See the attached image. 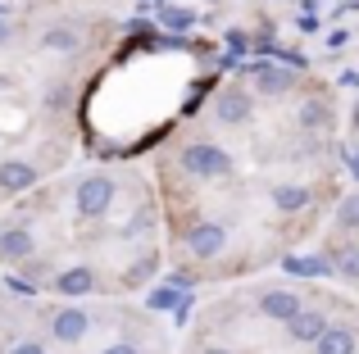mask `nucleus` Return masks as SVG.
I'll list each match as a JSON object with an SVG mask.
<instances>
[{
    "instance_id": "nucleus-1",
    "label": "nucleus",
    "mask_w": 359,
    "mask_h": 354,
    "mask_svg": "<svg viewBox=\"0 0 359 354\" xmlns=\"http://www.w3.org/2000/svg\"><path fill=\"white\" fill-rule=\"evenodd\" d=\"M182 169L191 177H223L232 173V155L223 150V146H210V141H196L182 150Z\"/></svg>"
},
{
    "instance_id": "nucleus-2",
    "label": "nucleus",
    "mask_w": 359,
    "mask_h": 354,
    "mask_svg": "<svg viewBox=\"0 0 359 354\" xmlns=\"http://www.w3.org/2000/svg\"><path fill=\"white\" fill-rule=\"evenodd\" d=\"M73 200H78L82 218H100V213H109V204H114V182H109V177H87Z\"/></svg>"
},
{
    "instance_id": "nucleus-3",
    "label": "nucleus",
    "mask_w": 359,
    "mask_h": 354,
    "mask_svg": "<svg viewBox=\"0 0 359 354\" xmlns=\"http://www.w3.org/2000/svg\"><path fill=\"white\" fill-rule=\"evenodd\" d=\"M187 246H191L196 259H214L228 246V227H223V222H196V227L187 232Z\"/></svg>"
},
{
    "instance_id": "nucleus-4",
    "label": "nucleus",
    "mask_w": 359,
    "mask_h": 354,
    "mask_svg": "<svg viewBox=\"0 0 359 354\" xmlns=\"http://www.w3.org/2000/svg\"><path fill=\"white\" fill-rule=\"evenodd\" d=\"M323 332H327V318H323L318 309H300L296 318L287 323V337H291V341H300V346H314Z\"/></svg>"
},
{
    "instance_id": "nucleus-5",
    "label": "nucleus",
    "mask_w": 359,
    "mask_h": 354,
    "mask_svg": "<svg viewBox=\"0 0 359 354\" xmlns=\"http://www.w3.org/2000/svg\"><path fill=\"white\" fill-rule=\"evenodd\" d=\"M300 309H305V300H300L296 291H269L259 300V313H264V318H278V323H291Z\"/></svg>"
},
{
    "instance_id": "nucleus-6",
    "label": "nucleus",
    "mask_w": 359,
    "mask_h": 354,
    "mask_svg": "<svg viewBox=\"0 0 359 354\" xmlns=\"http://www.w3.org/2000/svg\"><path fill=\"white\" fill-rule=\"evenodd\" d=\"M214 118H223V123H245L250 118V96L245 91H223L219 100H214Z\"/></svg>"
},
{
    "instance_id": "nucleus-7",
    "label": "nucleus",
    "mask_w": 359,
    "mask_h": 354,
    "mask_svg": "<svg viewBox=\"0 0 359 354\" xmlns=\"http://www.w3.org/2000/svg\"><path fill=\"white\" fill-rule=\"evenodd\" d=\"M36 182V169L23 160H5L0 164V191H27Z\"/></svg>"
},
{
    "instance_id": "nucleus-8",
    "label": "nucleus",
    "mask_w": 359,
    "mask_h": 354,
    "mask_svg": "<svg viewBox=\"0 0 359 354\" xmlns=\"http://www.w3.org/2000/svg\"><path fill=\"white\" fill-rule=\"evenodd\" d=\"M32 255V227H9V232H0V259H27Z\"/></svg>"
},
{
    "instance_id": "nucleus-9",
    "label": "nucleus",
    "mask_w": 359,
    "mask_h": 354,
    "mask_svg": "<svg viewBox=\"0 0 359 354\" xmlns=\"http://www.w3.org/2000/svg\"><path fill=\"white\" fill-rule=\"evenodd\" d=\"M87 327H91V323H87L82 309H60V313H55V337H60L64 346H69V341H82Z\"/></svg>"
},
{
    "instance_id": "nucleus-10",
    "label": "nucleus",
    "mask_w": 359,
    "mask_h": 354,
    "mask_svg": "<svg viewBox=\"0 0 359 354\" xmlns=\"http://www.w3.org/2000/svg\"><path fill=\"white\" fill-rule=\"evenodd\" d=\"M314 354H355V332L351 327H327L314 341Z\"/></svg>"
},
{
    "instance_id": "nucleus-11",
    "label": "nucleus",
    "mask_w": 359,
    "mask_h": 354,
    "mask_svg": "<svg viewBox=\"0 0 359 354\" xmlns=\"http://www.w3.org/2000/svg\"><path fill=\"white\" fill-rule=\"evenodd\" d=\"M282 268H287L291 277H327L332 273V264H327V259H314V255H287Z\"/></svg>"
},
{
    "instance_id": "nucleus-12",
    "label": "nucleus",
    "mask_w": 359,
    "mask_h": 354,
    "mask_svg": "<svg viewBox=\"0 0 359 354\" xmlns=\"http://www.w3.org/2000/svg\"><path fill=\"white\" fill-rule=\"evenodd\" d=\"M55 286H60V295H87L91 286H96V273L78 264V268H69V273H60V282H55Z\"/></svg>"
},
{
    "instance_id": "nucleus-13",
    "label": "nucleus",
    "mask_w": 359,
    "mask_h": 354,
    "mask_svg": "<svg viewBox=\"0 0 359 354\" xmlns=\"http://www.w3.org/2000/svg\"><path fill=\"white\" fill-rule=\"evenodd\" d=\"M41 45H46V50H55V55H73L82 45V36L73 32V27H50V32L41 36Z\"/></svg>"
},
{
    "instance_id": "nucleus-14",
    "label": "nucleus",
    "mask_w": 359,
    "mask_h": 354,
    "mask_svg": "<svg viewBox=\"0 0 359 354\" xmlns=\"http://www.w3.org/2000/svg\"><path fill=\"white\" fill-rule=\"evenodd\" d=\"M250 73L259 78V91H269V96H278V91H287L291 82H296L291 73H282V69H269V64H255Z\"/></svg>"
},
{
    "instance_id": "nucleus-15",
    "label": "nucleus",
    "mask_w": 359,
    "mask_h": 354,
    "mask_svg": "<svg viewBox=\"0 0 359 354\" xmlns=\"http://www.w3.org/2000/svg\"><path fill=\"white\" fill-rule=\"evenodd\" d=\"M273 204H278V209H305L309 204V191L305 186H278V191H273Z\"/></svg>"
},
{
    "instance_id": "nucleus-16",
    "label": "nucleus",
    "mask_w": 359,
    "mask_h": 354,
    "mask_svg": "<svg viewBox=\"0 0 359 354\" xmlns=\"http://www.w3.org/2000/svg\"><path fill=\"white\" fill-rule=\"evenodd\" d=\"M159 23H164V27H177V32H187V27L196 23V14H191V9H182V5H164V9H159Z\"/></svg>"
},
{
    "instance_id": "nucleus-17",
    "label": "nucleus",
    "mask_w": 359,
    "mask_h": 354,
    "mask_svg": "<svg viewBox=\"0 0 359 354\" xmlns=\"http://www.w3.org/2000/svg\"><path fill=\"white\" fill-rule=\"evenodd\" d=\"M337 273H341V277H359V246H341V250H337Z\"/></svg>"
},
{
    "instance_id": "nucleus-18",
    "label": "nucleus",
    "mask_w": 359,
    "mask_h": 354,
    "mask_svg": "<svg viewBox=\"0 0 359 354\" xmlns=\"http://www.w3.org/2000/svg\"><path fill=\"white\" fill-rule=\"evenodd\" d=\"M150 309H159V313H164V309H187V300H182V295H177L173 291V286H164V291H155V295H150Z\"/></svg>"
},
{
    "instance_id": "nucleus-19",
    "label": "nucleus",
    "mask_w": 359,
    "mask_h": 354,
    "mask_svg": "<svg viewBox=\"0 0 359 354\" xmlns=\"http://www.w3.org/2000/svg\"><path fill=\"white\" fill-rule=\"evenodd\" d=\"M300 123H305L309 132H314V127H323V123H327V105H318V100H309V105L300 109Z\"/></svg>"
},
{
    "instance_id": "nucleus-20",
    "label": "nucleus",
    "mask_w": 359,
    "mask_h": 354,
    "mask_svg": "<svg viewBox=\"0 0 359 354\" xmlns=\"http://www.w3.org/2000/svg\"><path fill=\"white\" fill-rule=\"evenodd\" d=\"M337 222H341V227H359V191L351 195V200H341V209H337Z\"/></svg>"
},
{
    "instance_id": "nucleus-21",
    "label": "nucleus",
    "mask_w": 359,
    "mask_h": 354,
    "mask_svg": "<svg viewBox=\"0 0 359 354\" xmlns=\"http://www.w3.org/2000/svg\"><path fill=\"white\" fill-rule=\"evenodd\" d=\"M9 354H46L41 346H36V341H18V346L14 350H9Z\"/></svg>"
},
{
    "instance_id": "nucleus-22",
    "label": "nucleus",
    "mask_w": 359,
    "mask_h": 354,
    "mask_svg": "<svg viewBox=\"0 0 359 354\" xmlns=\"http://www.w3.org/2000/svg\"><path fill=\"white\" fill-rule=\"evenodd\" d=\"M100 354H141L137 346H109V350H100Z\"/></svg>"
},
{
    "instance_id": "nucleus-23",
    "label": "nucleus",
    "mask_w": 359,
    "mask_h": 354,
    "mask_svg": "<svg viewBox=\"0 0 359 354\" xmlns=\"http://www.w3.org/2000/svg\"><path fill=\"white\" fill-rule=\"evenodd\" d=\"M341 87H359V73H341Z\"/></svg>"
},
{
    "instance_id": "nucleus-24",
    "label": "nucleus",
    "mask_w": 359,
    "mask_h": 354,
    "mask_svg": "<svg viewBox=\"0 0 359 354\" xmlns=\"http://www.w3.org/2000/svg\"><path fill=\"white\" fill-rule=\"evenodd\" d=\"M9 41V23H5V18H0V45H5Z\"/></svg>"
},
{
    "instance_id": "nucleus-25",
    "label": "nucleus",
    "mask_w": 359,
    "mask_h": 354,
    "mask_svg": "<svg viewBox=\"0 0 359 354\" xmlns=\"http://www.w3.org/2000/svg\"><path fill=\"white\" fill-rule=\"evenodd\" d=\"M205 354H232V350H223V346H210V350H205Z\"/></svg>"
},
{
    "instance_id": "nucleus-26",
    "label": "nucleus",
    "mask_w": 359,
    "mask_h": 354,
    "mask_svg": "<svg viewBox=\"0 0 359 354\" xmlns=\"http://www.w3.org/2000/svg\"><path fill=\"white\" fill-rule=\"evenodd\" d=\"M351 169H355V173H359V155H351Z\"/></svg>"
}]
</instances>
